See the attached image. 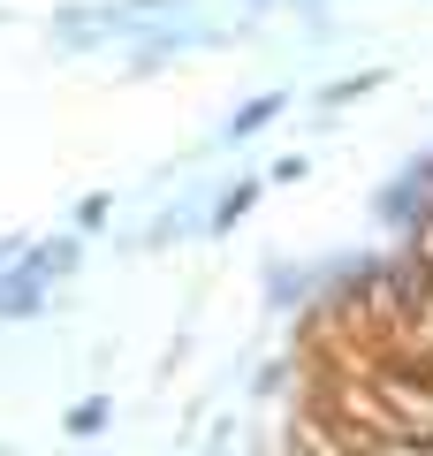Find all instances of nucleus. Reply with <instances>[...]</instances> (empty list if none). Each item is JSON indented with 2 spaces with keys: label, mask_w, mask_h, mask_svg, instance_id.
Listing matches in <instances>:
<instances>
[{
  "label": "nucleus",
  "mask_w": 433,
  "mask_h": 456,
  "mask_svg": "<svg viewBox=\"0 0 433 456\" xmlns=\"http://www.w3.org/2000/svg\"><path fill=\"white\" fill-rule=\"evenodd\" d=\"M274 456H433V228L320 312Z\"/></svg>",
  "instance_id": "nucleus-1"
}]
</instances>
